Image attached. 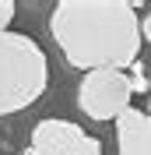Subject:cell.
Instances as JSON below:
<instances>
[{
	"mask_svg": "<svg viewBox=\"0 0 151 155\" xmlns=\"http://www.w3.org/2000/svg\"><path fill=\"white\" fill-rule=\"evenodd\" d=\"M49 32L70 67L130 71L141 49V21L123 0H67L49 14Z\"/></svg>",
	"mask_w": 151,
	"mask_h": 155,
	"instance_id": "1",
	"label": "cell"
},
{
	"mask_svg": "<svg viewBox=\"0 0 151 155\" xmlns=\"http://www.w3.org/2000/svg\"><path fill=\"white\" fill-rule=\"evenodd\" d=\"M49 81L46 53L35 39L0 32V116L28 109Z\"/></svg>",
	"mask_w": 151,
	"mask_h": 155,
	"instance_id": "2",
	"label": "cell"
},
{
	"mask_svg": "<svg viewBox=\"0 0 151 155\" xmlns=\"http://www.w3.org/2000/svg\"><path fill=\"white\" fill-rule=\"evenodd\" d=\"M130 95H133L130 74L116 67L88 71L85 81L77 85V106L92 120H120L130 109Z\"/></svg>",
	"mask_w": 151,
	"mask_h": 155,
	"instance_id": "3",
	"label": "cell"
},
{
	"mask_svg": "<svg viewBox=\"0 0 151 155\" xmlns=\"http://www.w3.org/2000/svg\"><path fill=\"white\" fill-rule=\"evenodd\" d=\"M28 155H102V145L70 120H42L32 130Z\"/></svg>",
	"mask_w": 151,
	"mask_h": 155,
	"instance_id": "4",
	"label": "cell"
},
{
	"mask_svg": "<svg viewBox=\"0 0 151 155\" xmlns=\"http://www.w3.org/2000/svg\"><path fill=\"white\" fill-rule=\"evenodd\" d=\"M116 141L120 155H151V113L130 106L116 120Z\"/></svg>",
	"mask_w": 151,
	"mask_h": 155,
	"instance_id": "5",
	"label": "cell"
},
{
	"mask_svg": "<svg viewBox=\"0 0 151 155\" xmlns=\"http://www.w3.org/2000/svg\"><path fill=\"white\" fill-rule=\"evenodd\" d=\"M127 74H130V85H133V92H148V74L141 71V64H133V67L127 71Z\"/></svg>",
	"mask_w": 151,
	"mask_h": 155,
	"instance_id": "6",
	"label": "cell"
},
{
	"mask_svg": "<svg viewBox=\"0 0 151 155\" xmlns=\"http://www.w3.org/2000/svg\"><path fill=\"white\" fill-rule=\"evenodd\" d=\"M11 18H14V4L11 0H0V32H7Z\"/></svg>",
	"mask_w": 151,
	"mask_h": 155,
	"instance_id": "7",
	"label": "cell"
},
{
	"mask_svg": "<svg viewBox=\"0 0 151 155\" xmlns=\"http://www.w3.org/2000/svg\"><path fill=\"white\" fill-rule=\"evenodd\" d=\"M141 39H148V42H151V14L144 18V25H141Z\"/></svg>",
	"mask_w": 151,
	"mask_h": 155,
	"instance_id": "8",
	"label": "cell"
}]
</instances>
